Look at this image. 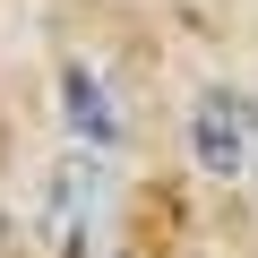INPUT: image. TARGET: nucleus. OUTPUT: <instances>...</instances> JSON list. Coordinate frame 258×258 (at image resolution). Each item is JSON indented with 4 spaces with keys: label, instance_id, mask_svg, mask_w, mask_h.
<instances>
[{
    "label": "nucleus",
    "instance_id": "f257e3e1",
    "mask_svg": "<svg viewBox=\"0 0 258 258\" xmlns=\"http://www.w3.org/2000/svg\"><path fill=\"white\" fill-rule=\"evenodd\" d=\"M241 155H249V120H241V103H232V95H198V112H189V164H198L207 181H232Z\"/></svg>",
    "mask_w": 258,
    "mask_h": 258
},
{
    "label": "nucleus",
    "instance_id": "f03ea898",
    "mask_svg": "<svg viewBox=\"0 0 258 258\" xmlns=\"http://www.w3.org/2000/svg\"><path fill=\"white\" fill-rule=\"evenodd\" d=\"M60 103H69V120H78V138H86V147H120V138H129L120 103L103 95V78H95L86 60H69V69H60Z\"/></svg>",
    "mask_w": 258,
    "mask_h": 258
},
{
    "label": "nucleus",
    "instance_id": "7ed1b4c3",
    "mask_svg": "<svg viewBox=\"0 0 258 258\" xmlns=\"http://www.w3.org/2000/svg\"><path fill=\"white\" fill-rule=\"evenodd\" d=\"M103 207V189H95V172L86 164H60L52 181H43V224L60 232V249H86V215Z\"/></svg>",
    "mask_w": 258,
    "mask_h": 258
}]
</instances>
